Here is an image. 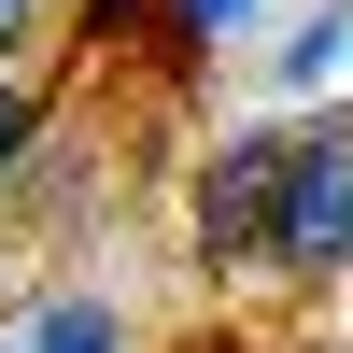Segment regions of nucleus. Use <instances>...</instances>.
Masks as SVG:
<instances>
[{
  "label": "nucleus",
  "instance_id": "2",
  "mask_svg": "<svg viewBox=\"0 0 353 353\" xmlns=\"http://www.w3.org/2000/svg\"><path fill=\"white\" fill-rule=\"evenodd\" d=\"M269 212H283V128H241L198 170V269H269Z\"/></svg>",
  "mask_w": 353,
  "mask_h": 353
},
{
  "label": "nucleus",
  "instance_id": "6",
  "mask_svg": "<svg viewBox=\"0 0 353 353\" xmlns=\"http://www.w3.org/2000/svg\"><path fill=\"white\" fill-rule=\"evenodd\" d=\"M254 14H269V0H156V28H170V57H198V43H241Z\"/></svg>",
  "mask_w": 353,
  "mask_h": 353
},
{
  "label": "nucleus",
  "instance_id": "1",
  "mask_svg": "<svg viewBox=\"0 0 353 353\" xmlns=\"http://www.w3.org/2000/svg\"><path fill=\"white\" fill-rule=\"evenodd\" d=\"M353 269V113L283 128V212H269V283H339Z\"/></svg>",
  "mask_w": 353,
  "mask_h": 353
},
{
  "label": "nucleus",
  "instance_id": "7",
  "mask_svg": "<svg viewBox=\"0 0 353 353\" xmlns=\"http://www.w3.org/2000/svg\"><path fill=\"white\" fill-rule=\"evenodd\" d=\"M43 14L57 0H0V43H43Z\"/></svg>",
  "mask_w": 353,
  "mask_h": 353
},
{
  "label": "nucleus",
  "instance_id": "3",
  "mask_svg": "<svg viewBox=\"0 0 353 353\" xmlns=\"http://www.w3.org/2000/svg\"><path fill=\"white\" fill-rule=\"evenodd\" d=\"M0 353H141V325L113 297H28L14 325H0Z\"/></svg>",
  "mask_w": 353,
  "mask_h": 353
},
{
  "label": "nucleus",
  "instance_id": "5",
  "mask_svg": "<svg viewBox=\"0 0 353 353\" xmlns=\"http://www.w3.org/2000/svg\"><path fill=\"white\" fill-rule=\"evenodd\" d=\"M269 71H283V85H339V71H353V0H325V14H297V28L269 43Z\"/></svg>",
  "mask_w": 353,
  "mask_h": 353
},
{
  "label": "nucleus",
  "instance_id": "4",
  "mask_svg": "<svg viewBox=\"0 0 353 353\" xmlns=\"http://www.w3.org/2000/svg\"><path fill=\"white\" fill-rule=\"evenodd\" d=\"M43 113H57V43H0V184L43 156Z\"/></svg>",
  "mask_w": 353,
  "mask_h": 353
}]
</instances>
